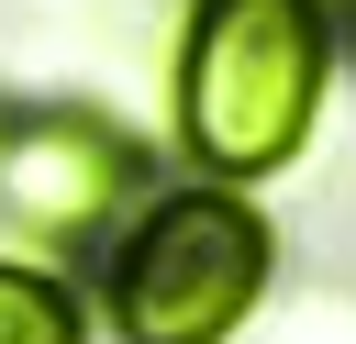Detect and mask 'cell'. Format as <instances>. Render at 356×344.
Instances as JSON below:
<instances>
[{"instance_id": "7a4b0ae2", "label": "cell", "mask_w": 356, "mask_h": 344, "mask_svg": "<svg viewBox=\"0 0 356 344\" xmlns=\"http://www.w3.org/2000/svg\"><path fill=\"white\" fill-rule=\"evenodd\" d=\"M267 289V222L234 189H167L111 233L122 344H222Z\"/></svg>"}, {"instance_id": "3957f363", "label": "cell", "mask_w": 356, "mask_h": 344, "mask_svg": "<svg viewBox=\"0 0 356 344\" xmlns=\"http://www.w3.org/2000/svg\"><path fill=\"white\" fill-rule=\"evenodd\" d=\"M0 211L33 244H100L134 211V144L100 111H22L0 133Z\"/></svg>"}, {"instance_id": "277c9868", "label": "cell", "mask_w": 356, "mask_h": 344, "mask_svg": "<svg viewBox=\"0 0 356 344\" xmlns=\"http://www.w3.org/2000/svg\"><path fill=\"white\" fill-rule=\"evenodd\" d=\"M0 344H89V311L56 266H22L0 255Z\"/></svg>"}, {"instance_id": "5b68a950", "label": "cell", "mask_w": 356, "mask_h": 344, "mask_svg": "<svg viewBox=\"0 0 356 344\" xmlns=\"http://www.w3.org/2000/svg\"><path fill=\"white\" fill-rule=\"evenodd\" d=\"M0 133H11V111H0Z\"/></svg>"}, {"instance_id": "6da1fadb", "label": "cell", "mask_w": 356, "mask_h": 344, "mask_svg": "<svg viewBox=\"0 0 356 344\" xmlns=\"http://www.w3.org/2000/svg\"><path fill=\"white\" fill-rule=\"evenodd\" d=\"M323 0H200L178 55V133L211 178H256L300 144L323 100Z\"/></svg>"}]
</instances>
